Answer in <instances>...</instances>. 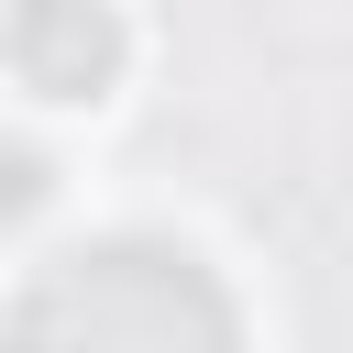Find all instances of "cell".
<instances>
[{
    "mask_svg": "<svg viewBox=\"0 0 353 353\" xmlns=\"http://www.w3.org/2000/svg\"><path fill=\"white\" fill-rule=\"evenodd\" d=\"M0 353H243V309L188 243L110 232L33 265L0 320Z\"/></svg>",
    "mask_w": 353,
    "mask_h": 353,
    "instance_id": "cell-1",
    "label": "cell"
},
{
    "mask_svg": "<svg viewBox=\"0 0 353 353\" xmlns=\"http://www.w3.org/2000/svg\"><path fill=\"white\" fill-rule=\"evenodd\" d=\"M0 44H11V77L33 99H99L121 77V55H132L110 0H11Z\"/></svg>",
    "mask_w": 353,
    "mask_h": 353,
    "instance_id": "cell-2",
    "label": "cell"
},
{
    "mask_svg": "<svg viewBox=\"0 0 353 353\" xmlns=\"http://www.w3.org/2000/svg\"><path fill=\"white\" fill-rule=\"evenodd\" d=\"M44 199H55V165H44L33 143H11V132H0V232H11V221H33Z\"/></svg>",
    "mask_w": 353,
    "mask_h": 353,
    "instance_id": "cell-3",
    "label": "cell"
}]
</instances>
